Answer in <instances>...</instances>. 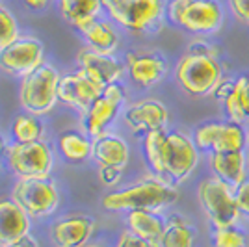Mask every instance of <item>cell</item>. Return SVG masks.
<instances>
[{"label":"cell","mask_w":249,"mask_h":247,"mask_svg":"<svg viewBox=\"0 0 249 247\" xmlns=\"http://www.w3.org/2000/svg\"><path fill=\"white\" fill-rule=\"evenodd\" d=\"M143 156L151 173L171 184L186 182L197 169L201 153L192 136L180 130H155L143 136Z\"/></svg>","instance_id":"1"},{"label":"cell","mask_w":249,"mask_h":247,"mask_svg":"<svg viewBox=\"0 0 249 247\" xmlns=\"http://www.w3.org/2000/svg\"><path fill=\"white\" fill-rule=\"evenodd\" d=\"M173 78L182 93L192 99L212 97L225 78L219 47L205 37H199L178 58L173 69Z\"/></svg>","instance_id":"2"},{"label":"cell","mask_w":249,"mask_h":247,"mask_svg":"<svg viewBox=\"0 0 249 247\" xmlns=\"http://www.w3.org/2000/svg\"><path fill=\"white\" fill-rule=\"evenodd\" d=\"M178 201V190L175 184L162 180L158 176L140 180L119 192H112L103 197V206L114 212H130V210H151L162 212L167 206Z\"/></svg>","instance_id":"3"},{"label":"cell","mask_w":249,"mask_h":247,"mask_svg":"<svg viewBox=\"0 0 249 247\" xmlns=\"http://www.w3.org/2000/svg\"><path fill=\"white\" fill-rule=\"evenodd\" d=\"M166 19L178 30L207 39L221 30L225 8L221 0H167Z\"/></svg>","instance_id":"4"},{"label":"cell","mask_w":249,"mask_h":247,"mask_svg":"<svg viewBox=\"0 0 249 247\" xmlns=\"http://www.w3.org/2000/svg\"><path fill=\"white\" fill-rule=\"evenodd\" d=\"M197 201L212 229L238 225L242 216L234 201V188L218 176H205L197 186Z\"/></svg>","instance_id":"5"},{"label":"cell","mask_w":249,"mask_h":247,"mask_svg":"<svg viewBox=\"0 0 249 247\" xmlns=\"http://www.w3.org/2000/svg\"><path fill=\"white\" fill-rule=\"evenodd\" d=\"M103 8L121 28L134 34L156 30L166 17L164 0H101Z\"/></svg>","instance_id":"6"},{"label":"cell","mask_w":249,"mask_h":247,"mask_svg":"<svg viewBox=\"0 0 249 247\" xmlns=\"http://www.w3.org/2000/svg\"><path fill=\"white\" fill-rule=\"evenodd\" d=\"M190 136L201 155L246 151L248 126L229 119H212L199 123Z\"/></svg>","instance_id":"7"},{"label":"cell","mask_w":249,"mask_h":247,"mask_svg":"<svg viewBox=\"0 0 249 247\" xmlns=\"http://www.w3.org/2000/svg\"><path fill=\"white\" fill-rule=\"evenodd\" d=\"M58 71L43 63L36 71L28 72L21 80V104L34 115L49 113L58 101Z\"/></svg>","instance_id":"8"},{"label":"cell","mask_w":249,"mask_h":247,"mask_svg":"<svg viewBox=\"0 0 249 247\" xmlns=\"http://www.w3.org/2000/svg\"><path fill=\"white\" fill-rule=\"evenodd\" d=\"M13 201L30 217H47L56 210L60 195L52 178H19L13 188Z\"/></svg>","instance_id":"9"},{"label":"cell","mask_w":249,"mask_h":247,"mask_svg":"<svg viewBox=\"0 0 249 247\" xmlns=\"http://www.w3.org/2000/svg\"><path fill=\"white\" fill-rule=\"evenodd\" d=\"M8 164L19 178H45L52 169L51 149L45 141L13 143L8 147Z\"/></svg>","instance_id":"10"},{"label":"cell","mask_w":249,"mask_h":247,"mask_svg":"<svg viewBox=\"0 0 249 247\" xmlns=\"http://www.w3.org/2000/svg\"><path fill=\"white\" fill-rule=\"evenodd\" d=\"M229 121L249 126V72L225 76L212 95Z\"/></svg>","instance_id":"11"},{"label":"cell","mask_w":249,"mask_h":247,"mask_svg":"<svg viewBox=\"0 0 249 247\" xmlns=\"http://www.w3.org/2000/svg\"><path fill=\"white\" fill-rule=\"evenodd\" d=\"M124 103V89L119 84H112L108 88H104L103 93L97 97L89 110L86 112V132L89 138H101L106 134V130L112 126L115 117L121 112V106Z\"/></svg>","instance_id":"12"},{"label":"cell","mask_w":249,"mask_h":247,"mask_svg":"<svg viewBox=\"0 0 249 247\" xmlns=\"http://www.w3.org/2000/svg\"><path fill=\"white\" fill-rule=\"evenodd\" d=\"M43 65V45L32 37H19L0 49V69L13 76H26Z\"/></svg>","instance_id":"13"},{"label":"cell","mask_w":249,"mask_h":247,"mask_svg":"<svg viewBox=\"0 0 249 247\" xmlns=\"http://www.w3.org/2000/svg\"><path fill=\"white\" fill-rule=\"evenodd\" d=\"M123 119L132 132L145 136L155 130H166L169 124V110L158 99H142L126 106Z\"/></svg>","instance_id":"14"},{"label":"cell","mask_w":249,"mask_h":247,"mask_svg":"<svg viewBox=\"0 0 249 247\" xmlns=\"http://www.w3.org/2000/svg\"><path fill=\"white\" fill-rule=\"evenodd\" d=\"M124 69L138 88L151 89L167 74V60L160 52L130 51L124 56Z\"/></svg>","instance_id":"15"},{"label":"cell","mask_w":249,"mask_h":247,"mask_svg":"<svg viewBox=\"0 0 249 247\" xmlns=\"http://www.w3.org/2000/svg\"><path fill=\"white\" fill-rule=\"evenodd\" d=\"M103 93V88L97 84L80 69L71 74L60 76L58 84V99L67 106H73L80 112H88L89 106L97 101V97Z\"/></svg>","instance_id":"16"},{"label":"cell","mask_w":249,"mask_h":247,"mask_svg":"<svg viewBox=\"0 0 249 247\" xmlns=\"http://www.w3.org/2000/svg\"><path fill=\"white\" fill-rule=\"evenodd\" d=\"M78 63L80 69L103 89L123 78L124 65L110 54H101L91 49H86L78 54Z\"/></svg>","instance_id":"17"},{"label":"cell","mask_w":249,"mask_h":247,"mask_svg":"<svg viewBox=\"0 0 249 247\" xmlns=\"http://www.w3.org/2000/svg\"><path fill=\"white\" fill-rule=\"evenodd\" d=\"M205 158H207V167L210 169V173L231 188H236L249 176V160L246 151L210 153V155H205Z\"/></svg>","instance_id":"18"},{"label":"cell","mask_w":249,"mask_h":247,"mask_svg":"<svg viewBox=\"0 0 249 247\" xmlns=\"http://www.w3.org/2000/svg\"><path fill=\"white\" fill-rule=\"evenodd\" d=\"M95 230L89 216H67L51 227V238L58 247H84Z\"/></svg>","instance_id":"19"},{"label":"cell","mask_w":249,"mask_h":247,"mask_svg":"<svg viewBox=\"0 0 249 247\" xmlns=\"http://www.w3.org/2000/svg\"><path fill=\"white\" fill-rule=\"evenodd\" d=\"M30 230V216L13 199H0V246H10Z\"/></svg>","instance_id":"20"},{"label":"cell","mask_w":249,"mask_h":247,"mask_svg":"<svg viewBox=\"0 0 249 247\" xmlns=\"http://www.w3.org/2000/svg\"><path fill=\"white\" fill-rule=\"evenodd\" d=\"M76 30L84 35V39L89 43L91 51L101 52V54H114V51L119 45V35L117 32L108 24L106 21H99L97 17L86 19V21L78 22L74 26Z\"/></svg>","instance_id":"21"},{"label":"cell","mask_w":249,"mask_h":247,"mask_svg":"<svg viewBox=\"0 0 249 247\" xmlns=\"http://www.w3.org/2000/svg\"><path fill=\"white\" fill-rule=\"evenodd\" d=\"M126 227H128L126 230H130L132 234L158 247L166 230V217L160 212H151V210H130L126 212Z\"/></svg>","instance_id":"22"},{"label":"cell","mask_w":249,"mask_h":247,"mask_svg":"<svg viewBox=\"0 0 249 247\" xmlns=\"http://www.w3.org/2000/svg\"><path fill=\"white\" fill-rule=\"evenodd\" d=\"M128 145L119 136L104 134L93 140V158L99 165L124 169V165L128 164Z\"/></svg>","instance_id":"23"},{"label":"cell","mask_w":249,"mask_h":247,"mask_svg":"<svg viewBox=\"0 0 249 247\" xmlns=\"http://www.w3.org/2000/svg\"><path fill=\"white\" fill-rule=\"evenodd\" d=\"M196 230L192 223L180 214H171L166 219V230L158 247H194Z\"/></svg>","instance_id":"24"},{"label":"cell","mask_w":249,"mask_h":247,"mask_svg":"<svg viewBox=\"0 0 249 247\" xmlns=\"http://www.w3.org/2000/svg\"><path fill=\"white\" fill-rule=\"evenodd\" d=\"M62 156L71 164H84L89 156H93V143L80 132H65L58 140Z\"/></svg>","instance_id":"25"},{"label":"cell","mask_w":249,"mask_h":247,"mask_svg":"<svg viewBox=\"0 0 249 247\" xmlns=\"http://www.w3.org/2000/svg\"><path fill=\"white\" fill-rule=\"evenodd\" d=\"M101 8H103L101 0H60V11L63 19H67L73 26L86 19L97 17Z\"/></svg>","instance_id":"26"},{"label":"cell","mask_w":249,"mask_h":247,"mask_svg":"<svg viewBox=\"0 0 249 247\" xmlns=\"http://www.w3.org/2000/svg\"><path fill=\"white\" fill-rule=\"evenodd\" d=\"M11 134L15 138V143H32L41 141L43 123L34 113H22L17 115V119L11 124Z\"/></svg>","instance_id":"27"},{"label":"cell","mask_w":249,"mask_h":247,"mask_svg":"<svg viewBox=\"0 0 249 247\" xmlns=\"http://www.w3.org/2000/svg\"><path fill=\"white\" fill-rule=\"evenodd\" d=\"M210 244L212 247H249V234L240 225L212 229Z\"/></svg>","instance_id":"28"},{"label":"cell","mask_w":249,"mask_h":247,"mask_svg":"<svg viewBox=\"0 0 249 247\" xmlns=\"http://www.w3.org/2000/svg\"><path fill=\"white\" fill-rule=\"evenodd\" d=\"M19 39V28L17 21L6 8L0 6V49Z\"/></svg>","instance_id":"29"},{"label":"cell","mask_w":249,"mask_h":247,"mask_svg":"<svg viewBox=\"0 0 249 247\" xmlns=\"http://www.w3.org/2000/svg\"><path fill=\"white\" fill-rule=\"evenodd\" d=\"M229 13L244 26H249V0H225Z\"/></svg>","instance_id":"30"},{"label":"cell","mask_w":249,"mask_h":247,"mask_svg":"<svg viewBox=\"0 0 249 247\" xmlns=\"http://www.w3.org/2000/svg\"><path fill=\"white\" fill-rule=\"evenodd\" d=\"M234 201L240 210V216L249 219V176L234 188Z\"/></svg>","instance_id":"31"},{"label":"cell","mask_w":249,"mask_h":247,"mask_svg":"<svg viewBox=\"0 0 249 247\" xmlns=\"http://www.w3.org/2000/svg\"><path fill=\"white\" fill-rule=\"evenodd\" d=\"M115 247H156V246H153L151 242H147L143 238L132 234L130 230H124V232H121V236L117 240V246Z\"/></svg>","instance_id":"32"},{"label":"cell","mask_w":249,"mask_h":247,"mask_svg":"<svg viewBox=\"0 0 249 247\" xmlns=\"http://www.w3.org/2000/svg\"><path fill=\"white\" fill-rule=\"evenodd\" d=\"M121 175H123V169H119V167H104V165H101V169H99V176H101L103 184L106 186H115L121 180Z\"/></svg>","instance_id":"33"},{"label":"cell","mask_w":249,"mask_h":247,"mask_svg":"<svg viewBox=\"0 0 249 247\" xmlns=\"http://www.w3.org/2000/svg\"><path fill=\"white\" fill-rule=\"evenodd\" d=\"M2 247H37V242H36L30 234H26L24 238L17 240V242H13V244H10V246H2Z\"/></svg>","instance_id":"34"},{"label":"cell","mask_w":249,"mask_h":247,"mask_svg":"<svg viewBox=\"0 0 249 247\" xmlns=\"http://www.w3.org/2000/svg\"><path fill=\"white\" fill-rule=\"evenodd\" d=\"M49 2L51 0H24V4L30 8V10H34V11H41V10H45L47 6H49Z\"/></svg>","instance_id":"35"},{"label":"cell","mask_w":249,"mask_h":247,"mask_svg":"<svg viewBox=\"0 0 249 247\" xmlns=\"http://www.w3.org/2000/svg\"><path fill=\"white\" fill-rule=\"evenodd\" d=\"M4 153H6V143H4V140H2V136H0V158H2Z\"/></svg>","instance_id":"36"},{"label":"cell","mask_w":249,"mask_h":247,"mask_svg":"<svg viewBox=\"0 0 249 247\" xmlns=\"http://www.w3.org/2000/svg\"><path fill=\"white\" fill-rule=\"evenodd\" d=\"M246 155H248V160H249V126H248V138H246Z\"/></svg>","instance_id":"37"},{"label":"cell","mask_w":249,"mask_h":247,"mask_svg":"<svg viewBox=\"0 0 249 247\" xmlns=\"http://www.w3.org/2000/svg\"><path fill=\"white\" fill-rule=\"evenodd\" d=\"M0 247H2V246H0Z\"/></svg>","instance_id":"38"}]
</instances>
